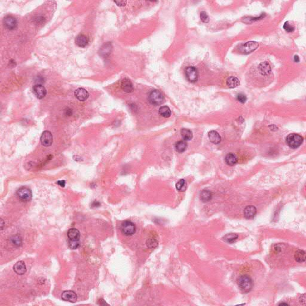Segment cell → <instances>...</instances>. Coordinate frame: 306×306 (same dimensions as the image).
I'll list each match as a JSON object with an SVG mask.
<instances>
[{"label":"cell","mask_w":306,"mask_h":306,"mask_svg":"<svg viewBox=\"0 0 306 306\" xmlns=\"http://www.w3.org/2000/svg\"><path fill=\"white\" fill-rule=\"evenodd\" d=\"M237 284L242 292H250L254 287V282L250 276L248 275L240 276L237 279Z\"/></svg>","instance_id":"1"},{"label":"cell","mask_w":306,"mask_h":306,"mask_svg":"<svg viewBox=\"0 0 306 306\" xmlns=\"http://www.w3.org/2000/svg\"><path fill=\"white\" fill-rule=\"evenodd\" d=\"M303 141V138L297 133L289 134L286 139V142L288 146L292 148L299 147Z\"/></svg>","instance_id":"2"},{"label":"cell","mask_w":306,"mask_h":306,"mask_svg":"<svg viewBox=\"0 0 306 306\" xmlns=\"http://www.w3.org/2000/svg\"><path fill=\"white\" fill-rule=\"evenodd\" d=\"M148 100L151 104L159 105L164 102L165 98L160 91L154 90L150 93L148 96Z\"/></svg>","instance_id":"3"},{"label":"cell","mask_w":306,"mask_h":306,"mask_svg":"<svg viewBox=\"0 0 306 306\" xmlns=\"http://www.w3.org/2000/svg\"><path fill=\"white\" fill-rule=\"evenodd\" d=\"M136 225L131 221H125L121 224V231L126 236H131L136 232Z\"/></svg>","instance_id":"4"},{"label":"cell","mask_w":306,"mask_h":306,"mask_svg":"<svg viewBox=\"0 0 306 306\" xmlns=\"http://www.w3.org/2000/svg\"><path fill=\"white\" fill-rule=\"evenodd\" d=\"M17 197L23 202L30 201L32 197V193L29 188L22 187L19 188L16 191Z\"/></svg>","instance_id":"5"},{"label":"cell","mask_w":306,"mask_h":306,"mask_svg":"<svg viewBox=\"0 0 306 306\" xmlns=\"http://www.w3.org/2000/svg\"><path fill=\"white\" fill-rule=\"evenodd\" d=\"M185 76L188 81L195 83L198 80V71L194 67H188L185 70Z\"/></svg>","instance_id":"6"},{"label":"cell","mask_w":306,"mask_h":306,"mask_svg":"<svg viewBox=\"0 0 306 306\" xmlns=\"http://www.w3.org/2000/svg\"><path fill=\"white\" fill-rule=\"evenodd\" d=\"M259 44L257 42H249L243 44L240 47V51L244 54H248L257 49Z\"/></svg>","instance_id":"7"},{"label":"cell","mask_w":306,"mask_h":306,"mask_svg":"<svg viewBox=\"0 0 306 306\" xmlns=\"http://www.w3.org/2000/svg\"><path fill=\"white\" fill-rule=\"evenodd\" d=\"M61 298L65 301L70 303H76L77 300V295L76 293L72 291H65L61 294Z\"/></svg>","instance_id":"8"},{"label":"cell","mask_w":306,"mask_h":306,"mask_svg":"<svg viewBox=\"0 0 306 306\" xmlns=\"http://www.w3.org/2000/svg\"><path fill=\"white\" fill-rule=\"evenodd\" d=\"M4 25L9 30H13L17 27V22L16 18L12 16H7L4 19Z\"/></svg>","instance_id":"9"},{"label":"cell","mask_w":306,"mask_h":306,"mask_svg":"<svg viewBox=\"0 0 306 306\" xmlns=\"http://www.w3.org/2000/svg\"><path fill=\"white\" fill-rule=\"evenodd\" d=\"M41 142L45 146H50L53 143V136L50 132L46 131L43 132L41 136Z\"/></svg>","instance_id":"10"},{"label":"cell","mask_w":306,"mask_h":306,"mask_svg":"<svg viewBox=\"0 0 306 306\" xmlns=\"http://www.w3.org/2000/svg\"><path fill=\"white\" fill-rule=\"evenodd\" d=\"M33 92L35 96L38 99H42L46 96L47 94V91L45 87L40 84H36L33 87Z\"/></svg>","instance_id":"11"},{"label":"cell","mask_w":306,"mask_h":306,"mask_svg":"<svg viewBox=\"0 0 306 306\" xmlns=\"http://www.w3.org/2000/svg\"><path fill=\"white\" fill-rule=\"evenodd\" d=\"M75 96L77 99L80 101H86L89 96L88 91L84 88H78L75 91Z\"/></svg>","instance_id":"12"},{"label":"cell","mask_w":306,"mask_h":306,"mask_svg":"<svg viewBox=\"0 0 306 306\" xmlns=\"http://www.w3.org/2000/svg\"><path fill=\"white\" fill-rule=\"evenodd\" d=\"M13 270L18 275H23L27 272V267L24 261H19L17 262L14 264Z\"/></svg>","instance_id":"13"},{"label":"cell","mask_w":306,"mask_h":306,"mask_svg":"<svg viewBox=\"0 0 306 306\" xmlns=\"http://www.w3.org/2000/svg\"><path fill=\"white\" fill-rule=\"evenodd\" d=\"M112 49V47L111 42L105 43L101 47V49H99V55L102 57H106L108 56L111 52Z\"/></svg>","instance_id":"14"},{"label":"cell","mask_w":306,"mask_h":306,"mask_svg":"<svg viewBox=\"0 0 306 306\" xmlns=\"http://www.w3.org/2000/svg\"><path fill=\"white\" fill-rule=\"evenodd\" d=\"M257 208L254 206H248L244 210V215L248 219H251L255 217L257 214Z\"/></svg>","instance_id":"15"},{"label":"cell","mask_w":306,"mask_h":306,"mask_svg":"<svg viewBox=\"0 0 306 306\" xmlns=\"http://www.w3.org/2000/svg\"><path fill=\"white\" fill-rule=\"evenodd\" d=\"M121 88L126 93H131L133 90V87L132 82L130 80L125 78L121 81Z\"/></svg>","instance_id":"16"},{"label":"cell","mask_w":306,"mask_h":306,"mask_svg":"<svg viewBox=\"0 0 306 306\" xmlns=\"http://www.w3.org/2000/svg\"><path fill=\"white\" fill-rule=\"evenodd\" d=\"M67 236L70 240H80V232L79 230L75 228L70 229L68 233Z\"/></svg>","instance_id":"17"},{"label":"cell","mask_w":306,"mask_h":306,"mask_svg":"<svg viewBox=\"0 0 306 306\" xmlns=\"http://www.w3.org/2000/svg\"><path fill=\"white\" fill-rule=\"evenodd\" d=\"M76 42L78 46L80 47H84L89 43V38L86 35L80 34L76 37Z\"/></svg>","instance_id":"18"},{"label":"cell","mask_w":306,"mask_h":306,"mask_svg":"<svg viewBox=\"0 0 306 306\" xmlns=\"http://www.w3.org/2000/svg\"><path fill=\"white\" fill-rule=\"evenodd\" d=\"M208 138L210 141L214 144H219L221 141V138L220 135L215 131H210L208 133Z\"/></svg>","instance_id":"19"},{"label":"cell","mask_w":306,"mask_h":306,"mask_svg":"<svg viewBox=\"0 0 306 306\" xmlns=\"http://www.w3.org/2000/svg\"><path fill=\"white\" fill-rule=\"evenodd\" d=\"M258 70L262 75L267 76L271 72V67L267 62H264L259 65Z\"/></svg>","instance_id":"20"},{"label":"cell","mask_w":306,"mask_h":306,"mask_svg":"<svg viewBox=\"0 0 306 306\" xmlns=\"http://www.w3.org/2000/svg\"><path fill=\"white\" fill-rule=\"evenodd\" d=\"M226 83L230 88H235L240 84V81L236 76H231L227 78Z\"/></svg>","instance_id":"21"},{"label":"cell","mask_w":306,"mask_h":306,"mask_svg":"<svg viewBox=\"0 0 306 306\" xmlns=\"http://www.w3.org/2000/svg\"><path fill=\"white\" fill-rule=\"evenodd\" d=\"M295 259L298 263H303L306 261V252L303 250H297L294 255Z\"/></svg>","instance_id":"22"},{"label":"cell","mask_w":306,"mask_h":306,"mask_svg":"<svg viewBox=\"0 0 306 306\" xmlns=\"http://www.w3.org/2000/svg\"><path fill=\"white\" fill-rule=\"evenodd\" d=\"M175 150L178 153L184 152L187 148V144L185 141H180L175 144Z\"/></svg>","instance_id":"23"},{"label":"cell","mask_w":306,"mask_h":306,"mask_svg":"<svg viewBox=\"0 0 306 306\" xmlns=\"http://www.w3.org/2000/svg\"><path fill=\"white\" fill-rule=\"evenodd\" d=\"M159 113L160 116L164 118H168L171 116V110L167 106H161L159 110Z\"/></svg>","instance_id":"24"},{"label":"cell","mask_w":306,"mask_h":306,"mask_svg":"<svg viewBox=\"0 0 306 306\" xmlns=\"http://www.w3.org/2000/svg\"><path fill=\"white\" fill-rule=\"evenodd\" d=\"M225 162L229 166H234L237 163L236 156L233 154H229L225 157Z\"/></svg>","instance_id":"25"},{"label":"cell","mask_w":306,"mask_h":306,"mask_svg":"<svg viewBox=\"0 0 306 306\" xmlns=\"http://www.w3.org/2000/svg\"><path fill=\"white\" fill-rule=\"evenodd\" d=\"M212 193L209 190H203L200 195V200L203 202H209V200L212 199Z\"/></svg>","instance_id":"26"},{"label":"cell","mask_w":306,"mask_h":306,"mask_svg":"<svg viewBox=\"0 0 306 306\" xmlns=\"http://www.w3.org/2000/svg\"><path fill=\"white\" fill-rule=\"evenodd\" d=\"M181 133L182 138L185 141H190L193 138V133L189 129H182L181 131Z\"/></svg>","instance_id":"27"},{"label":"cell","mask_w":306,"mask_h":306,"mask_svg":"<svg viewBox=\"0 0 306 306\" xmlns=\"http://www.w3.org/2000/svg\"><path fill=\"white\" fill-rule=\"evenodd\" d=\"M238 235L234 233H230L223 237V240L228 243H233L238 239Z\"/></svg>","instance_id":"28"},{"label":"cell","mask_w":306,"mask_h":306,"mask_svg":"<svg viewBox=\"0 0 306 306\" xmlns=\"http://www.w3.org/2000/svg\"><path fill=\"white\" fill-rule=\"evenodd\" d=\"M12 244L16 247H20L22 245V239L19 235H14L10 238Z\"/></svg>","instance_id":"29"},{"label":"cell","mask_w":306,"mask_h":306,"mask_svg":"<svg viewBox=\"0 0 306 306\" xmlns=\"http://www.w3.org/2000/svg\"><path fill=\"white\" fill-rule=\"evenodd\" d=\"M176 188L179 191H184L187 189L186 181L184 179L180 180L176 184Z\"/></svg>","instance_id":"30"},{"label":"cell","mask_w":306,"mask_h":306,"mask_svg":"<svg viewBox=\"0 0 306 306\" xmlns=\"http://www.w3.org/2000/svg\"><path fill=\"white\" fill-rule=\"evenodd\" d=\"M80 246L78 240H69V247L71 249H76Z\"/></svg>","instance_id":"31"},{"label":"cell","mask_w":306,"mask_h":306,"mask_svg":"<svg viewBox=\"0 0 306 306\" xmlns=\"http://www.w3.org/2000/svg\"><path fill=\"white\" fill-rule=\"evenodd\" d=\"M284 29L285 30L286 32H292L294 31V28L292 27V25H291L288 22H286L284 24Z\"/></svg>","instance_id":"32"},{"label":"cell","mask_w":306,"mask_h":306,"mask_svg":"<svg viewBox=\"0 0 306 306\" xmlns=\"http://www.w3.org/2000/svg\"><path fill=\"white\" fill-rule=\"evenodd\" d=\"M200 19L204 23H208L209 21L208 15L205 12H202L200 13Z\"/></svg>","instance_id":"33"},{"label":"cell","mask_w":306,"mask_h":306,"mask_svg":"<svg viewBox=\"0 0 306 306\" xmlns=\"http://www.w3.org/2000/svg\"><path fill=\"white\" fill-rule=\"evenodd\" d=\"M237 99L241 103L244 104V103L246 100H247V97L246 96L244 95V94H242V93H240V94H238L237 95Z\"/></svg>","instance_id":"34"},{"label":"cell","mask_w":306,"mask_h":306,"mask_svg":"<svg viewBox=\"0 0 306 306\" xmlns=\"http://www.w3.org/2000/svg\"><path fill=\"white\" fill-rule=\"evenodd\" d=\"M148 243H147L146 244H147L148 247H149V248H155L157 245V242L156 240H153V239H151V240H148Z\"/></svg>","instance_id":"35"},{"label":"cell","mask_w":306,"mask_h":306,"mask_svg":"<svg viewBox=\"0 0 306 306\" xmlns=\"http://www.w3.org/2000/svg\"><path fill=\"white\" fill-rule=\"evenodd\" d=\"M114 2L116 4H117L118 5V6H125L127 3L126 1H114Z\"/></svg>","instance_id":"36"},{"label":"cell","mask_w":306,"mask_h":306,"mask_svg":"<svg viewBox=\"0 0 306 306\" xmlns=\"http://www.w3.org/2000/svg\"><path fill=\"white\" fill-rule=\"evenodd\" d=\"M305 296H306V295L303 294L299 298V301L301 304H303V302H304V304H305V303H306V297Z\"/></svg>","instance_id":"37"},{"label":"cell","mask_w":306,"mask_h":306,"mask_svg":"<svg viewBox=\"0 0 306 306\" xmlns=\"http://www.w3.org/2000/svg\"><path fill=\"white\" fill-rule=\"evenodd\" d=\"M57 184H58L61 187H65V181H63H63H58L57 182Z\"/></svg>","instance_id":"38"},{"label":"cell","mask_w":306,"mask_h":306,"mask_svg":"<svg viewBox=\"0 0 306 306\" xmlns=\"http://www.w3.org/2000/svg\"><path fill=\"white\" fill-rule=\"evenodd\" d=\"M65 111H66V115H67H67H68V116H71V115H72V112L71 110H68V109L67 110H65Z\"/></svg>","instance_id":"39"},{"label":"cell","mask_w":306,"mask_h":306,"mask_svg":"<svg viewBox=\"0 0 306 306\" xmlns=\"http://www.w3.org/2000/svg\"><path fill=\"white\" fill-rule=\"evenodd\" d=\"M100 206V204L98 202H93V203L92 204V206H94V207H97V206Z\"/></svg>","instance_id":"40"},{"label":"cell","mask_w":306,"mask_h":306,"mask_svg":"<svg viewBox=\"0 0 306 306\" xmlns=\"http://www.w3.org/2000/svg\"><path fill=\"white\" fill-rule=\"evenodd\" d=\"M294 61H295V62H299V56H296V55L294 56Z\"/></svg>","instance_id":"41"},{"label":"cell","mask_w":306,"mask_h":306,"mask_svg":"<svg viewBox=\"0 0 306 306\" xmlns=\"http://www.w3.org/2000/svg\"><path fill=\"white\" fill-rule=\"evenodd\" d=\"M4 224H5L4 223L3 220L2 219H1V230L3 229V226H4Z\"/></svg>","instance_id":"42"},{"label":"cell","mask_w":306,"mask_h":306,"mask_svg":"<svg viewBox=\"0 0 306 306\" xmlns=\"http://www.w3.org/2000/svg\"><path fill=\"white\" fill-rule=\"evenodd\" d=\"M279 305H288L287 303H281V304H279Z\"/></svg>","instance_id":"43"}]
</instances>
